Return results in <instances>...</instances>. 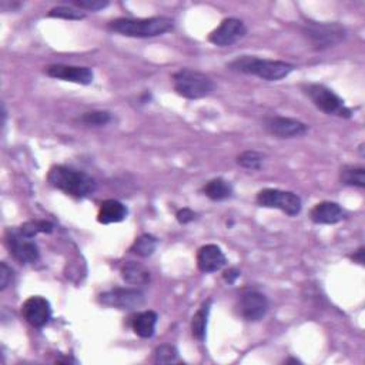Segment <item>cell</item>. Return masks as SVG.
<instances>
[{"label":"cell","instance_id":"2","mask_svg":"<svg viewBox=\"0 0 365 365\" xmlns=\"http://www.w3.org/2000/svg\"><path fill=\"white\" fill-rule=\"evenodd\" d=\"M228 69L244 75L257 76L267 82H279L287 78L291 71L296 69L294 64L280 60H268L254 56L237 58L228 64Z\"/></svg>","mask_w":365,"mask_h":365},{"label":"cell","instance_id":"10","mask_svg":"<svg viewBox=\"0 0 365 365\" xmlns=\"http://www.w3.org/2000/svg\"><path fill=\"white\" fill-rule=\"evenodd\" d=\"M246 33V25L240 19L230 17V19L223 21L220 26L210 33L209 40L218 47H227L242 40Z\"/></svg>","mask_w":365,"mask_h":365},{"label":"cell","instance_id":"30","mask_svg":"<svg viewBox=\"0 0 365 365\" xmlns=\"http://www.w3.org/2000/svg\"><path fill=\"white\" fill-rule=\"evenodd\" d=\"M73 5L80 8V9H87L91 12H96V10H102L104 8L108 6V2H102V0H89V2H73Z\"/></svg>","mask_w":365,"mask_h":365},{"label":"cell","instance_id":"5","mask_svg":"<svg viewBox=\"0 0 365 365\" xmlns=\"http://www.w3.org/2000/svg\"><path fill=\"white\" fill-rule=\"evenodd\" d=\"M304 95L313 102V104L318 108V110L324 112L325 115L330 116H338V117H351V110L345 106L344 100L337 96L331 89L325 87L324 84L317 83H308L303 86Z\"/></svg>","mask_w":365,"mask_h":365},{"label":"cell","instance_id":"12","mask_svg":"<svg viewBox=\"0 0 365 365\" xmlns=\"http://www.w3.org/2000/svg\"><path fill=\"white\" fill-rule=\"evenodd\" d=\"M264 129L280 139H294L304 136L308 132V126L290 117H270L264 121Z\"/></svg>","mask_w":365,"mask_h":365},{"label":"cell","instance_id":"27","mask_svg":"<svg viewBox=\"0 0 365 365\" xmlns=\"http://www.w3.org/2000/svg\"><path fill=\"white\" fill-rule=\"evenodd\" d=\"M80 123L86 124V126H91V127H103L107 123L112 121V115L108 112H89L84 113L79 117Z\"/></svg>","mask_w":365,"mask_h":365},{"label":"cell","instance_id":"26","mask_svg":"<svg viewBox=\"0 0 365 365\" xmlns=\"http://www.w3.org/2000/svg\"><path fill=\"white\" fill-rule=\"evenodd\" d=\"M178 360V350L172 344H163L157 346L154 351V362L157 364H170Z\"/></svg>","mask_w":365,"mask_h":365},{"label":"cell","instance_id":"33","mask_svg":"<svg viewBox=\"0 0 365 365\" xmlns=\"http://www.w3.org/2000/svg\"><path fill=\"white\" fill-rule=\"evenodd\" d=\"M353 260L358 261L360 264H364V247H361L354 255H353Z\"/></svg>","mask_w":365,"mask_h":365},{"label":"cell","instance_id":"21","mask_svg":"<svg viewBox=\"0 0 365 365\" xmlns=\"http://www.w3.org/2000/svg\"><path fill=\"white\" fill-rule=\"evenodd\" d=\"M210 305H211V300L204 301L203 305L200 307L198 311L194 314L193 321H191L193 335L198 341H203L206 338L207 321H209V314H210Z\"/></svg>","mask_w":365,"mask_h":365},{"label":"cell","instance_id":"19","mask_svg":"<svg viewBox=\"0 0 365 365\" xmlns=\"http://www.w3.org/2000/svg\"><path fill=\"white\" fill-rule=\"evenodd\" d=\"M157 314L154 311H143L137 314L133 320V330L141 338H152L156 331L157 325Z\"/></svg>","mask_w":365,"mask_h":365},{"label":"cell","instance_id":"7","mask_svg":"<svg viewBox=\"0 0 365 365\" xmlns=\"http://www.w3.org/2000/svg\"><path fill=\"white\" fill-rule=\"evenodd\" d=\"M257 203L266 209H277L288 215H297L303 209L301 198L293 191L264 189L257 194Z\"/></svg>","mask_w":365,"mask_h":365},{"label":"cell","instance_id":"9","mask_svg":"<svg viewBox=\"0 0 365 365\" xmlns=\"http://www.w3.org/2000/svg\"><path fill=\"white\" fill-rule=\"evenodd\" d=\"M100 303L119 309H134L144 304V293L137 288H113L100 294Z\"/></svg>","mask_w":365,"mask_h":365},{"label":"cell","instance_id":"25","mask_svg":"<svg viewBox=\"0 0 365 365\" xmlns=\"http://www.w3.org/2000/svg\"><path fill=\"white\" fill-rule=\"evenodd\" d=\"M53 224L46 220H34V222H27L19 227L21 233L25 234L29 239H34L39 233H46L50 234L53 231Z\"/></svg>","mask_w":365,"mask_h":365},{"label":"cell","instance_id":"4","mask_svg":"<svg viewBox=\"0 0 365 365\" xmlns=\"http://www.w3.org/2000/svg\"><path fill=\"white\" fill-rule=\"evenodd\" d=\"M173 84L177 95L190 100L207 97L215 87L214 82L202 71L181 69L173 75Z\"/></svg>","mask_w":365,"mask_h":365},{"label":"cell","instance_id":"3","mask_svg":"<svg viewBox=\"0 0 365 365\" xmlns=\"http://www.w3.org/2000/svg\"><path fill=\"white\" fill-rule=\"evenodd\" d=\"M108 30L120 33L129 38H157L164 33L173 30L174 22L170 17L157 16L150 19H129V17H121L107 25Z\"/></svg>","mask_w":365,"mask_h":365},{"label":"cell","instance_id":"17","mask_svg":"<svg viewBox=\"0 0 365 365\" xmlns=\"http://www.w3.org/2000/svg\"><path fill=\"white\" fill-rule=\"evenodd\" d=\"M127 217V207L117 200H106L100 204L97 220L100 224L120 223Z\"/></svg>","mask_w":365,"mask_h":365},{"label":"cell","instance_id":"1","mask_svg":"<svg viewBox=\"0 0 365 365\" xmlns=\"http://www.w3.org/2000/svg\"><path fill=\"white\" fill-rule=\"evenodd\" d=\"M47 181L50 186L75 198H86L96 191V181L89 174L67 166H53Z\"/></svg>","mask_w":365,"mask_h":365},{"label":"cell","instance_id":"6","mask_svg":"<svg viewBox=\"0 0 365 365\" xmlns=\"http://www.w3.org/2000/svg\"><path fill=\"white\" fill-rule=\"evenodd\" d=\"M304 38L314 49L324 50L340 45L346 36L345 29L338 23L307 22L303 27Z\"/></svg>","mask_w":365,"mask_h":365},{"label":"cell","instance_id":"16","mask_svg":"<svg viewBox=\"0 0 365 365\" xmlns=\"http://www.w3.org/2000/svg\"><path fill=\"white\" fill-rule=\"evenodd\" d=\"M309 215L316 224H337L344 218V210L337 203L322 202L311 210Z\"/></svg>","mask_w":365,"mask_h":365},{"label":"cell","instance_id":"20","mask_svg":"<svg viewBox=\"0 0 365 365\" xmlns=\"http://www.w3.org/2000/svg\"><path fill=\"white\" fill-rule=\"evenodd\" d=\"M203 193L214 202H223L233 196V186L224 178H214L203 187Z\"/></svg>","mask_w":365,"mask_h":365},{"label":"cell","instance_id":"14","mask_svg":"<svg viewBox=\"0 0 365 365\" xmlns=\"http://www.w3.org/2000/svg\"><path fill=\"white\" fill-rule=\"evenodd\" d=\"M22 314L32 327L42 328L51 317V307L46 298L34 296L23 303Z\"/></svg>","mask_w":365,"mask_h":365},{"label":"cell","instance_id":"24","mask_svg":"<svg viewBox=\"0 0 365 365\" xmlns=\"http://www.w3.org/2000/svg\"><path fill=\"white\" fill-rule=\"evenodd\" d=\"M237 163H239V166L247 170H260L264 163V154L254 150H247L237 157Z\"/></svg>","mask_w":365,"mask_h":365},{"label":"cell","instance_id":"22","mask_svg":"<svg viewBox=\"0 0 365 365\" xmlns=\"http://www.w3.org/2000/svg\"><path fill=\"white\" fill-rule=\"evenodd\" d=\"M341 181L345 186H353L358 189L365 187V170L364 167L345 166L341 169Z\"/></svg>","mask_w":365,"mask_h":365},{"label":"cell","instance_id":"8","mask_svg":"<svg viewBox=\"0 0 365 365\" xmlns=\"http://www.w3.org/2000/svg\"><path fill=\"white\" fill-rule=\"evenodd\" d=\"M6 246L12 257L21 264H33L40 257L38 244L22 234L19 228H9L6 231Z\"/></svg>","mask_w":365,"mask_h":365},{"label":"cell","instance_id":"15","mask_svg":"<svg viewBox=\"0 0 365 365\" xmlns=\"http://www.w3.org/2000/svg\"><path fill=\"white\" fill-rule=\"evenodd\" d=\"M227 260L222 248L215 244H207L198 250L197 266L203 272H215L226 266Z\"/></svg>","mask_w":365,"mask_h":365},{"label":"cell","instance_id":"18","mask_svg":"<svg viewBox=\"0 0 365 365\" xmlns=\"http://www.w3.org/2000/svg\"><path fill=\"white\" fill-rule=\"evenodd\" d=\"M121 279L132 285H145L150 281V271L144 266L129 261L121 266L120 268Z\"/></svg>","mask_w":365,"mask_h":365},{"label":"cell","instance_id":"31","mask_svg":"<svg viewBox=\"0 0 365 365\" xmlns=\"http://www.w3.org/2000/svg\"><path fill=\"white\" fill-rule=\"evenodd\" d=\"M176 217H177V222L180 224H189L196 218V213L190 209H181L177 211Z\"/></svg>","mask_w":365,"mask_h":365},{"label":"cell","instance_id":"29","mask_svg":"<svg viewBox=\"0 0 365 365\" xmlns=\"http://www.w3.org/2000/svg\"><path fill=\"white\" fill-rule=\"evenodd\" d=\"M12 277H13L12 268L6 263L0 264V290H5L12 283Z\"/></svg>","mask_w":365,"mask_h":365},{"label":"cell","instance_id":"11","mask_svg":"<svg viewBox=\"0 0 365 365\" xmlns=\"http://www.w3.org/2000/svg\"><path fill=\"white\" fill-rule=\"evenodd\" d=\"M47 76L53 79H59L64 82H71L78 84H91L93 83L95 75L90 67L83 66H69V64H51L45 69Z\"/></svg>","mask_w":365,"mask_h":365},{"label":"cell","instance_id":"13","mask_svg":"<svg viewBox=\"0 0 365 365\" xmlns=\"http://www.w3.org/2000/svg\"><path fill=\"white\" fill-rule=\"evenodd\" d=\"M268 311V300L259 291H247L239 301V313L247 321H260Z\"/></svg>","mask_w":365,"mask_h":365},{"label":"cell","instance_id":"32","mask_svg":"<svg viewBox=\"0 0 365 365\" xmlns=\"http://www.w3.org/2000/svg\"><path fill=\"white\" fill-rule=\"evenodd\" d=\"M223 277H224V280H226L228 284H234L235 280L240 277V271L237 270V268H228L227 271H224Z\"/></svg>","mask_w":365,"mask_h":365},{"label":"cell","instance_id":"23","mask_svg":"<svg viewBox=\"0 0 365 365\" xmlns=\"http://www.w3.org/2000/svg\"><path fill=\"white\" fill-rule=\"evenodd\" d=\"M156 247H157V239L150 234H143L140 235L139 239L133 243L130 251L136 255H139V257H150V255L156 251Z\"/></svg>","mask_w":365,"mask_h":365},{"label":"cell","instance_id":"28","mask_svg":"<svg viewBox=\"0 0 365 365\" xmlns=\"http://www.w3.org/2000/svg\"><path fill=\"white\" fill-rule=\"evenodd\" d=\"M49 17H58V19H64V21H82L86 17L83 12H79L69 6H59L54 8L49 12Z\"/></svg>","mask_w":365,"mask_h":365}]
</instances>
